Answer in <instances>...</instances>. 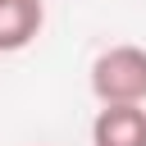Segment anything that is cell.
<instances>
[{
	"mask_svg": "<svg viewBox=\"0 0 146 146\" xmlns=\"http://www.w3.org/2000/svg\"><path fill=\"white\" fill-rule=\"evenodd\" d=\"M87 82L100 105H146V46H105L91 59Z\"/></svg>",
	"mask_w": 146,
	"mask_h": 146,
	"instance_id": "1",
	"label": "cell"
},
{
	"mask_svg": "<svg viewBox=\"0 0 146 146\" xmlns=\"http://www.w3.org/2000/svg\"><path fill=\"white\" fill-rule=\"evenodd\" d=\"M91 146H146V105H100L91 119Z\"/></svg>",
	"mask_w": 146,
	"mask_h": 146,
	"instance_id": "2",
	"label": "cell"
},
{
	"mask_svg": "<svg viewBox=\"0 0 146 146\" xmlns=\"http://www.w3.org/2000/svg\"><path fill=\"white\" fill-rule=\"evenodd\" d=\"M46 27V0H0V55L27 50Z\"/></svg>",
	"mask_w": 146,
	"mask_h": 146,
	"instance_id": "3",
	"label": "cell"
}]
</instances>
